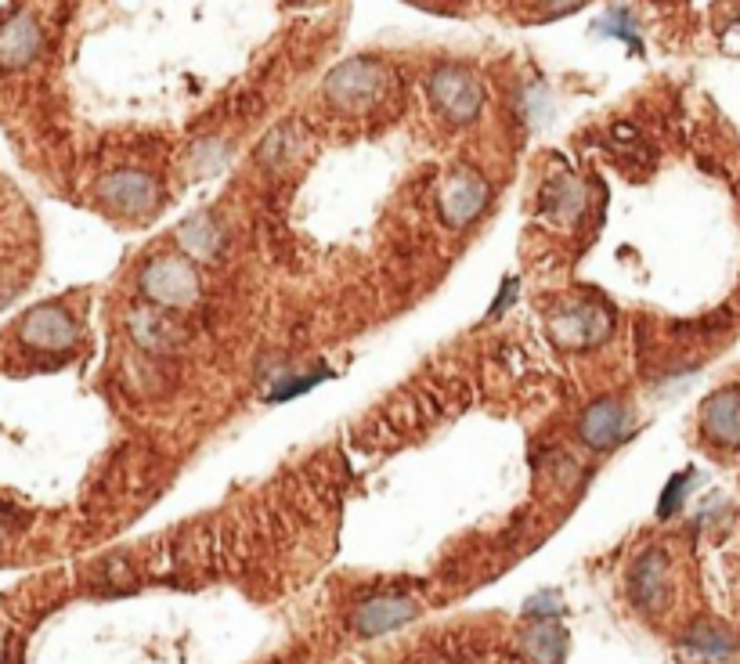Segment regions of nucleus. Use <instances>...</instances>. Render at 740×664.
<instances>
[{"label":"nucleus","mask_w":740,"mask_h":664,"mask_svg":"<svg viewBox=\"0 0 740 664\" xmlns=\"http://www.w3.org/2000/svg\"><path fill=\"white\" fill-rule=\"evenodd\" d=\"M387 87V69L376 58H347L325 76V102L343 112H365L380 102Z\"/></svg>","instance_id":"f257e3e1"},{"label":"nucleus","mask_w":740,"mask_h":664,"mask_svg":"<svg viewBox=\"0 0 740 664\" xmlns=\"http://www.w3.org/2000/svg\"><path fill=\"white\" fill-rule=\"evenodd\" d=\"M426 98L448 123H470L484 109L481 80L463 65H441L426 76Z\"/></svg>","instance_id":"f03ea898"},{"label":"nucleus","mask_w":740,"mask_h":664,"mask_svg":"<svg viewBox=\"0 0 740 664\" xmlns=\"http://www.w3.org/2000/svg\"><path fill=\"white\" fill-rule=\"evenodd\" d=\"M94 195L109 213L130 221L156 213V206L163 203V188L148 170H112L94 185Z\"/></svg>","instance_id":"7ed1b4c3"},{"label":"nucleus","mask_w":740,"mask_h":664,"mask_svg":"<svg viewBox=\"0 0 740 664\" xmlns=\"http://www.w3.org/2000/svg\"><path fill=\"white\" fill-rule=\"evenodd\" d=\"M138 286L152 304L174 307V311H185V307H192L199 300V275L181 257L148 260L145 268H141Z\"/></svg>","instance_id":"20e7f679"},{"label":"nucleus","mask_w":740,"mask_h":664,"mask_svg":"<svg viewBox=\"0 0 740 664\" xmlns=\"http://www.w3.org/2000/svg\"><path fill=\"white\" fill-rule=\"evenodd\" d=\"M491 199V188L473 166H455L452 174L444 177L441 192H437V210L452 228H463L473 224L484 213Z\"/></svg>","instance_id":"39448f33"},{"label":"nucleus","mask_w":740,"mask_h":664,"mask_svg":"<svg viewBox=\"0 0 740 664\" xmlns=\"http://www.w3.org/2000/svg\"><path fill=\"white\" fill-rule=\"evenodd\" d=\"M80 340V329H76V318L65 311L62 304H40L33 311L22 314L19 322V343L29 351H69Z\"/></svg>","instance_id":"423d86ee"},{"label":"nucleus","mask_w":740,"mask_h":664,"mask_svg":"<svg viewBox=\"0 0 740 664\" xmlns=\"http://www.w3.org/2000/svg\"><path fill=\"white\" fill-rule=\"evenodd\" d=\"M611 311L600 304H567L549 318V332L560 347H592L611 336Z\"/></svg>","instance_id":"0eeeda50"},{"label":"nucleus","mask_w":740,"mask_h":664,"mask_svg":"<svg viewBox=\"0 0 740 664\" xmlns=\"http://www.w3.org/2000/svg\"><path fill=\"white\" fill-rule=\"evenodd\" d=\"M629 592H632V603L639 610H661L672 596V563L661 549H647L639 553V560L632 563V574H629Z\"/></svg>","instance_id":"6e6552de"},{"label":"nucleus","mask_w":740,"mask_h":664,"mask_svg":"<svg viewBox=\"0 0 740 664\" xmlns=\"http://www.w3.org/2000/svg\"><path fill=\"white\" fill-rule=\"evenodd\" d=\"M632 430V412L614 397L592 401L582 415H578V437L596 452H607L614 444L625 441V434Z\"/></svg>","instance_id":"1a4fd4ad"},{"label":"nucleus","mask_w":740,"mask_h":664,"mask_svg":"<svg viewBox=\"0 0 740 664\" xmlns=\"http://www.w3.org/2000/svg\"><path fill=\"white\" fill-rule=\"evenodd\" d=\"M419 618V603L412 596H372L358 603L351 614V628L358 636H387Z\"/></svg>","instance_id":"9d476101"},{"label":"nucleus","mask_w":740,"mask_h":664,"mask_svg":"<svg viewBox=\"0 0 740 664\" xmlns=\"http://www.w3.org/2000/svg\"><path fill=\"white\" fill-rule=\"evenodd\" d=\"M44 51V29L33 15L19 11L0 22V69H26Z\"/></svg>","instance_id":"9b49d317"},{"label":"nucleus","mask_w":740,"mask_h":664,"mask_svg":"<svg viewBox=\"0 0 740 664\" xmlns=\"http://www.w3.org/2000/svg\"><path fill=\"white\" fill-rule=\"evenodd\" d=\"M701 430L712 444L737 448L740 444V387L715 390L701 405Z\"/></svg>","instance_id":"f8f14e48"},{"label":"nucleus","mask_w":740,"mask_h":664,"mask_svg":"<svg viewBox=\"0 0 740 664\" xmlns=\"http://www.w3.org/2000/svg\"><path fill=\"white\" fill-rule=\"evenodd\" d=\"M127 325H130V336H134L141 347H148V351H167L170 343L177 340V325L170 322L163 311H156V307L130 311Z\"/></svg>","instance_id":"ddd939ff"},{"label":"nucleus","mask_w":740,"mask_h":664,"mask_svg":"<svg viewBox=\"0 0 740 664\" xmlns=\"http://www.w3.org/2000/svg\"><path fill=\"white\" fill-rule=\"evenodd\" d=\"M683 646H686V654L704 657V661H726V657L737 650V639H733L722 625L697 621V625H690V632L683 636Z\"/></svg>","instance_id":"4468645a"},{"label":"nucleus","mask_w":740,"mask_h":664,"mask_svg":"<svg viewBox=\"0 0 740 664\" xmlns=\"http://www.w3.org/2000/svg\"><path fill=\"white\" fill-rule=\"evenodd\" d=\"M542 210L553 217V221H574L578 213L585 210V188L582 181L574 177H556L542 188Z\"/></svg>","instance_id":"2eb2a0df"},{"label":"nucleus","mask_w":740,"mask_h":664,"mask_svg":"<svg viewBox=\"0 0 740 664\" xmlns=\"http://www.w3.org/2000/svg\"><path fill=\"white\" fill-rule=\"evenodd\" d=\"M177 242H181V249H185L192 260H213V257H221L224 231L217 228V221H210V217H192V221L181 228Z\"/></svg>","instance_id":"dca6fc26"},{"label":"nucleus","mask_w":740,"mask_h":664,"mask_svg":"<svg viewBox=\"0 0 740 664\" xmlns=\"http://www.w3.org/2000/svg\"><path fill=\"white\" fill-rule=\"evenodd\" d=\"M520 646H524V654H528L531 661L556 664L560 654H564V632H560L553 621H538V625H531L528 632L520 636Z\"/></svg>","instance_id":"f3484780"},{"label":"nucleus","mask_w":740,"mask_h":664,"mask_svg":"<svg viewBox=\"0 0 740 664\" xmlns=\"http://www.w3.org/2000/svg\"><path fill=\"white\" fill-rule=\"evenodd\" d=\"M293 145H296L293 127H278L275 134H271V138L264 141V148H260V156H264V163H268V166L286 163V159H293Z\"/></svg>","instance_id":"a211bd4d"},{"label":"nucleus","mask_w":740,"mask_h":664,"mask_svg":"<svg viewBox=\"0 0 740 664\" xmlns=\"http://www.w3.org/2000/svg\"><path fill=\"white\" fill-rule=\"evenodd\" d=\"M224 163V145L221 141H206L192 152V170L195 174H213Z\"/></svg>","instance_id":"6ab92c4d"},{"label":"nucleus","mask_w":740,"mask_h":664,"mask_svg":"<svg viewBox=\"0 0 740 664\" xmlns=\"http://www.w3.org/2000/svg\"><path fill=\"white\" fill-rule=\"evenodd\" d=\"M0 657H4V632H0Z\"/></svg>","instance_id":"aec40b11"},{"label":"nucleus","mask_w":740,"mask_h":664,"mask_svg":"<svg viewBox=\"0 0 740 664\" xmlns=\"http://www.w3.org/2000/svg\"><path fill=\"white\" fill-rule=\"evenodd\" d=\"M0 542H4V524H0Z\"/></svg>","instance_id":"412c9836"}]
</instances>
